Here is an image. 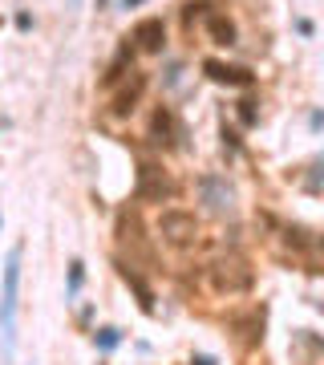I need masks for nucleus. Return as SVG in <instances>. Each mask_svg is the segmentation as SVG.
Masks as SVG:
<instances>
[{"label": "nucleus", "mask_w": 324, "mask_h": 365, "mask_svg": "<svg viewBox=\"0 0 324 365\" xmlns=\"http://www.w3.org/2000/svg\"><path fill=\"white\" fill-rule=\"evenodd\" d=\"M21 244L9 252L4 260V292H0V337H4V353L13 357L16 349V297H21Z\"/></svg>", "instance_id": "f257e3e1"}, {"label": "nucleus", "mask_w": 324, "mask_h": 365, "mask_svg": "<svg viewBox=\"0 0 324 365\" xmlns=\"http://www.w3.org/2000/svg\"><path fill=\"white\" fill-rule=\"evenodd\" d=\"M174 179H170L162 167H155V163H142L138 167V182H134V199L138 203H167V199H174Z\"/></svg>", "instance_id": "f03ea898"}, {"label": "nucleus", "mask_w": 324, "mask_h": 365, "mask_svg": "<svg viewBox=\"0 0 324 365\" xmlns=\"http://www.w3.org/2000/svg\"><path fill=\"white\" fill-rule=\"evenodd\" d=\"M199 203L211 211V215H231L235 211V191L223 175H203L199 179Z\"/></svg>", "instance_id": "7ed1b4c3"}, {"label": "nucleus", "mask_w": 324, "mask_h": 365, "mask_svg": "<svg viewBox=\"0 0 324 365\" xmlns=\"http://www.w3.org/2000/svg\"><path fill=\"white\" fill-rule=\"evenodd\" d=\"M251 268H247L239 256H227V260L211 264V284L219 288V292H247L251 288Z\"/></svg>", "instance_id": "20e7f679"}, {"label": "nucleus", "mask_w": 324, "mask_h": 365, "mask_svg": "<svg viewBox=\"0 0 324 365\" xmlns=\"http://www.w3.org/2000/svg\"><path fill=\"white\" fill-rule=\"evenodd\" d=\"M158 235L162 240H170V244H191L194 235H199V220H194L191 211H179L170 207L158 215Z\"/></svg>", "instance_id": "39448f33"}, {"label": "nucleus", "mask_w": 324, "mask_h": 365, "mask_svg": "<svg viewBox=\"0 0 324 365\" xmlns=\"http://www.w3.org/2000/svg\"><path fill=\"white\" fill-rule=\"evenodd\" d=\"M126 41L138 53H162L167 49V25H162V16H142L138 25L130 29Z\"/></svg>", "instance_id": "423d86ee"}, {"label": "nucleus", "mask_w": 324, "mask_h": 365, "mask_svg": "<svg viewBox=\"0 0 324 365\" xmlns=\"http://www.w3.org/2000/svg\"><path fill=\"white\" fill-rule=\"evenodd\" d=\"M142 90H146V73H130L126 86L110 98V114H114V118H130L134 110H138V102H142Z\"/></svg>", "instance_id": "0eeeda50"}, {"label": "nucleus", "mask_w": 324, "mask_h": 365, "mask_svg": "<svg viewBox=\"0 0 324 365\" xmlns=\"http://www.w3.org/2000/svg\"><path fill=\"white\" fill-rule=\"evenodd\" d=\"M203 73H207L211 81H219V86H235V90H247L251 81H256V73L244 66H227V61H203Z\"/></svg>", "instance_id": "6e6552de"}, {"label": "nucleus", "mask_w": 324, "mask_h": 365, "mask_svg": "<svg viewBox=\"0 0 324 365\" xmlns=\"http://www.w3.org/2000/svg\"><path fill=\"white\" fill-rule=\"evenodd\" d=\"M150 143L155 146H174L179 138V126H174V114H170V106H155V114H150Z\"/></svg>", "instance_id": "1a4fd4ad"}, {"label": "nucleus", "mask_w": 324, "mask_h": 365, "mask_svg": "<svg viewBox=\"0 0 324 365\" xmlns=\"http://www.w3.org/2000/svg\"><path fill=\"white\" fill-rule=\"evenodd\" d=\"M203 29H207L211 45H223V49H231L235 41H239L235 21H231V16H223V13H207V16H203Z\"/></svg>", "instance_id": "9d476101"}, {"label": "nucleus", "mask_w": 324, "mask_h": 365, "mask_svg": "<svg viewBox=\"0 0 324 365\" xmlns=\"http://www.w3.org/2000/svg\"><path fill=\"white\" fill-rule=\"evenodd\" d=\"M134 53H138V49H134L130 41H126V45H122V49H117V57H114V61H110V66H105L102 81H98L102 90H114L117 81H126V73H134V69H130V66H134Z\"/></svg>", "instance_id": "9b49d317"}, {"label": "nucleus", "mask_w": 324, "mask_h": 365, "mask_svg": "<svg viewBox=\"0 0 324 365\" xmlns=\"http://www.w3.org/2000/svg\"><path fill=\"white\" fill-rule=\"evenodd\" d=\"M117 276H122L130 288H134V297H138V304H142V313H155V292H150V284H146L142 276L134 272V264L117 260Z\"/></svg>", "instance_id": "f8f14e48"}, {"label": "nucleus", "mask_w": 324, "mask_h": 365, "mask_svg": "<svg viewBox=\"0 0 324 365\" xmlns=\"http://www.w3.org/2000/svg\"><path fill=\"white\" fill-rule=\"evenodd\" d=\"M93 345H98V349H102V353L117 349V345H122V329H114V325L98 329V333H93Z\"/></svg>", "instance_id": "ddd939ff"}, {"label": "nucleus", "mask_w": 324, "mask_h": 365, "mask_svg": "<svg viewBox=\"0 0 324 365\" xmlns=\"http://www.w3.org/2000/svg\"><path fill=\"white\" fill-rule=\"evenodd\" d=\"M81 284H85V264L73 260V264H69V297H78Z\"/></svg>", "instance_id": "4468645a"}, {"label": "nucleus", "mask_w": 324, "mask_h": 365, "mask_svg": "<svg viewBox=\"0 0 324 365\" xmlns=\"http://www.w3.org/2000/svg\"><path fill=\"white\" fill-rule=\"evenodd\" d=\"M239 122H244V126H256V122H259V110H256V102H247V98L239 102Z\"/></svg>", "instance_id": "2eb2a0df"}, {"label": "nucleus", "mask_w": 324, "mask_h": 365, "mask_svg": "<svg viewBox=\"0 0 324 365\" xmlns=\"http://www.w3.org/2000/svg\"><path fill=\"white\" fill-rule=\"evenodd\" d=\"M179 81H182V66H179V61H170V66H167V78H162V86H179Z\"/></svg>", "instance_id": "dca6fc26"}, {"label": "nucleus", "mask_w": 324, "mask_h": 365, "mask_svg": "<svg viewBox=\"0 0 324 365\" xmlns=\"http://www.w3.org/2000/svg\"><path fill=\"white\" fill-rule=\"evenodd\" d=\"M223 150H231V155L239 150V138H235V130H231V126H223Z\"/></svg>", "instance_id": "f3484780"}, {"label": "nucleus", "mask_w": 324, "mask_h": 365, "mask_svg": "<svg viewBox=\"0 0 324 365\" xmlns=\"http://www.w3.org/2000/svg\"><path fill=\"white\" fill-rule=\"evenodd\" d=\"M308 126H312V130H324V110H312V114H308Z\"/></svg>", "instance_id": "a211bd4d"}, {"label": "nucleus", "mask_w": 324, "mask_h": 365, "mask_svg": "<svg viewBox=\"0 0 324 365\" xmlns=\"http://www.w3.org/2000/svg\"><path fill=\"white\" fill-rule=\"evenodd\" d=\"M296 29H300V37H312V21H304V16H300Z\"/></svg>", "instance_id": "6ab92c4d"}, {"label": "nucleus", "mask_w": 324, "mask_h": 365, "mask_svg": "<svg viewBox=\"0 0 324 365\" xmlns=\"http://www.w3.org/2000/svg\"><path fill=\"white\" fill-rule=\"evenodd\" d=\"M191 365H215V357H207V353H194Z\"/></svg>", "instance_id": "aec40b11"}, {"label": "nucleus", "mask_w": 324, "mask_h": 365, "mask_svg": "<svg viewBox=\"0 0 324 365\" xmlns=\"http://www.w3.org/2000/svg\"><path fill=\"white\" fill-rule=\"evenodd\" d=\"M117 4H122V9H138V4H142V0H117Z\"/></svg>", "instance_id": "412c9836"}, {"label": "nucleus", "mask_w": 324, "mask_h": 365, "mask_svg": "<svg viewBox=\"0 0 324 365\" xmlns=\"http://www.w3.org/2000/svg\"><path fill=\"white\" fill-rule=\"evenodd\" d=\"M105 4H110V0H98V9H105Z\"/></svg>", "instance_id": "4be33fe9"}, {"label": "nucleus", "mask_w": 324, "mask_h": 365, "mask_svg": "<svg viewBox=\"0 0 324 365\" xmlns=\"http://www.w3.org/2000/svg\"><path fill=\"white\" fill-rule=\"evenodd\" d=\"M320 248H324V240H320Z\"/></svg>", "instance_id": "5701e85b"}, {"label": "nucleus", "mask_w": 324, "mask_h": 365, "mask_svg": "<svg viewBox=\"0 0 324 365\" xmlns=\"http://www.w3.org/2000/svg\"><path fill=\"white\" fill-rule=\"evenodd\" d=\"M73 4H78V0H73Z\"/></svg>", "instance_id": "b1692460"}]
</instances>
